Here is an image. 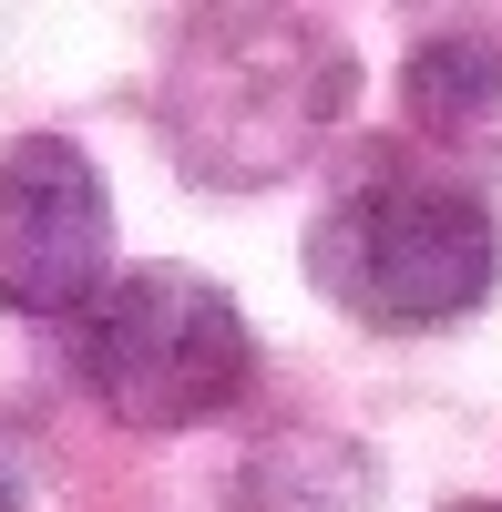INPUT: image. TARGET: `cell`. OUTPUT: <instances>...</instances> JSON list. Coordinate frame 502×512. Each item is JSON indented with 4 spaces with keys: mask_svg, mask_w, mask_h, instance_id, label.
<instances>
[{
    "mask_svg": "<svg viewBox=\"0 0 502 512\" xmlns=\"http://www.w3.org/2000/svg\"><path fill=\"white\" fill-rule=\"evenodd\" d=\"M164 144L195 185L257 195L359 103V52L318 11H195L164 41Z\"/></svg>",
    "mask_w": 502,
    "mask_h": 512,
    "instance_id": "6da1fadb",
    "label": "cell"
},
{
    "mask_svg": "<svg viewBox=\"0 0 502 512\" xmlns=\"http://www.w3.org/2000/svg\"><path fill=\"white\" fill-rule=\"evenodd\" d=\"M308 277L359 328H390V338L451 328L492 297L502 226H492V205L472 185L410 164L400 144H369L339 175V195L308 216Z\"/></svg>",
    "mask_w": 502,
    "mask_h": 512,
    "instance_id": "7a4b0ae2",
    "label": "cell"
},
{
    "mask_svg": "<svg viewBox=\"0 0 502 512\" xmlns=\"http://www.w3.org/2000/svg\"><path fill=\"white\" fill-rule=\"evenodd\" d=\"M72 379L123 431H195L257 379L236 297L195 267H123L93 308L72 318Z\"/></svg>",
    "mask_w": 502,
    "mask_h": 512,
    "instance_id": "3957f363",
    "label": "cell"
},
{
    "mask_svg": "<svg viewBox=\"0 0 502 512\" xmlns=\"http://www.w3.org/2000/svg\"><path fill=\"white\" fill-rule=\"evenodd\" d=\"M113 287V195L72 134L0 144V308L82 318Z\"/></svg>",
    "mask_w": 502,
    "mask_h": 512,
    "instance_id": "277c9868",
    "label": "cell"
},
{
    "mask_svg": "<svg viewBox=\"0 0 502 512\" xmlns=\"http://www.w3.org/2000/svg\"><path fill=\"white\" fill-rule=\"evenodd\" d=\"M369 492H380V472H369L359 441H339V431H287V441L246 451L226 512H369Z\"/></svg>",
    "mask_w": 502,
    "mask_h": 512,
    "instance_id": "5b68a950",
    "label": "cell"
},
{
    "mask_svg": "<svg viewBox=\"0 0 502 512\" xmlns=\"http://www.w3.org/2000/svg\"><path fill=\"white\" fill-rule=\"evenodd\" d=\"M400 103H410L421 134H472L482 113H502V41L472 31V21L431 31L421 52H410V72H400Z\"/></svg>",
    "mask_w": 502,
    "mask_h": 512,
    "instance_id": "8992f818",
    "label": "cell"
},
{
    "mask_svg": "<svg viewBox=\"0 0 502 512\" xmlns=\"http://www.w3.org/2000/svg\"><path fill=\"white\" fill-rule=\"evenodd\" d=\"M0 512H21V492H11V472H0Z\"/></svg>",
    "mask_w": 502,
    "mask_h": 512,
    "instance_id": "52a82bcc",
    "label": "cell"
},
{
    "mask_svg": "<svg viewBox=\"0 0 502 512\" xmlns=\"http://www.w3.org/2000/svg\"><path fill=\"white\" fill-rule=\"evenodd\" d=\"M441 512H502V502H441Z\"/></svg>",
    "mask_w": 502,
    "mask_h": 512,
    "instance_id": "ba28073f",
    "label": "cell"
}]
</instances>
